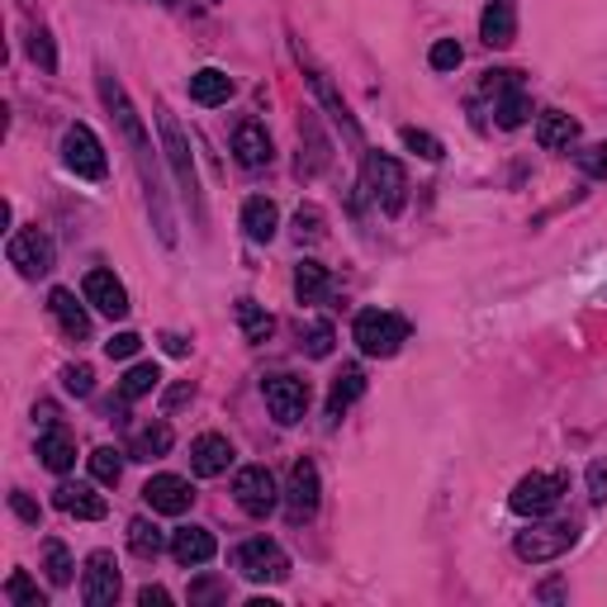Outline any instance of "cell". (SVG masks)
I'll use <instances>...</instances> for the list:
<instances>
[{
  "instance_id": "41",
  "label": "cell",
  "mask_w": 607,
  "mask_h": 607,
  "mask_svg": "<svg viewBox=\"0 0 607 607\" xmlns=\"http://www.w3.org/2000/svg\"><path fill=\"white\" fill-rule=\"evenodd\" d=\"M399 138H404V148H408V152H418V157H427V162H441V157H446V148H441V138H432V133H427V129H404Z\"/></svg>"
},
{
  "instance_id": "53",
  "label": "cell",
  "mask_w": 607,
  "mask_h": 607,
  "mask_svg": "<svg viewBox=\"0 0 607 607\" xmlns=\"http://www.w3.org/2000/svg\"><path fill=\"white\" fill-rule=\"evenodd\" d=\"M167 6H171V0H167Z\"/></svg>"
},
{
  "instance_id": "49",
  "label": "cell",
  "mask_w": 607,
  "mask_h": 607,
  "mask_svg": "<svg viewBox=\"0 0 607 607\" xmlns=\"http://www.w3.org/2000/svg\"><path fill=\"white\" fill-rule=\"evenodd\" d=\"M138 603H142V607H167V603H171V594H167V588H157V584H148V588H142V594H138Z\"/></svg>"
},
{
  "instance_id": "27",
  "label": "cell",
  "mask_w": 607,
  "mask_h": 607,
  "mask_svg": "<svg viewBox=\"0 0 607 607\" xmlns=\"http://www.w3.org/2000/svg\"><path fill=\"white\" fill-rule=\"evenodd\" d=\"M242 228H247V238H252V242H271L276 228H280V209H276V200H266V195L247 200V205H242Z\"/></svg>"
},
{
  "instance_id": "7",
  "label": "cell",
  "mask_w": 607,
  "mask_h": 607,
  "mask_svg": "<svg viewBox=\"0 0 607 607\" xmlns=\"http://www.w3.org/2000/svg\"><path fill=\"white\" fill-rule=\"evenodd\" d=\"M565 489H569L565 475H527V479H517L508 508H513L517 517H546V513L560 508Z\"/></svg>"
},
{
  "instance_id": "48",
  "label": "cell",
  "mask_w": 607,
  "mask_h": 607,
  "mask_svg": "<svg viewBox=\"0 0 607 607\" xmlns=\"http://www.w3.org/2000/svg\"><path fill=\"white\" fill-rule=\"evenodd\" d=\"M588 498H594V504H607V466L603 460L588 466Z\"/></svg>"
},
{
  "instance_id": "21",
  "label": "cell",
  "mask_w": 607,
  "mask_h": 607,
  "mask_svg": "<svg viewBox=\"0 0 607 607\" xmlns=\"http://www.w3.org/2000/svg\"><path fill=\"white\" fill-rule=\"evenodd\" d=\"M48 314L58 318V328L71 337V342H86V337H91V314H86L81 304H77V295L62 290V285L48 295Z\"/></svg>"
},
{
  "instance_id": "42",
  "label": "cell",
  "mask_w": 607,
  "mask_h": 607,
  "mask_svg": "<svg viewBox=\"0 0 607 607\" xmlns=\"http://www.w3.org/2000/svg\"><path fill=\"white\" fill-rule=\"evenodd\" d=\"M62 389H67V395H77V399H91L96 395V370L91 366H67L62 370Z\"/></svg>"
},
{
  "instance_id": "40",
  "label": "cell",
  "mask_w": 607,
  "mask_h": 607,
  "mask_svg": "<svg viewBox=\"0 0 607 607\" xmlns=\"http://www.w3.org/2000/svg\"><path fill=\"white\" fill-rule=\"evenodd\" d=\"M29 58L39 62V71H58V48H52V33L48 29H29Z\"/></svg>"
},
{
  "instance_id": "23",
  "label": "cell",
  "mask_w": 607,
  "mask_h": 607,
  "mask_svg": "<svg viewBox=\"0 0 607 607\" xmlns=\"http://www.w3.org/2000/svg\"><path fill=\"white\" fill-rule=\"evenodd\" d=\"M537 142L546 152H569L579 142V119L565 115V110H546L537 119Z\"/></svg>"
},
{
  "instance_id": "50",
  "label": "cell",
  "mask_w": 607,
  "mask_h": 607,
  "mask_svg": "<svg viewBox=\"0 0 607 607\" xmlns=\"http://www.w3.org/2000/svg\"><path fill=\"white\" fill-rule=\"evenodd\" d=\"M33 422H39V427H58V408H52V404H33Z\"/></svg>"
},
{
  "instance_id": "16",
  "label": "cell",
  "mask_w": 607,
  "mask_h": 607,
  "mask_svg": "<svg viewBox=\"0 0 607 607\" xmlns=\"http://www.w3.org/2000/svg\"><path fill=\"white\" fill-rule=\"evenodd\" d=\"M81 295H86V304H96L105 318H129V309H133L129 290L119 285L115 271H91V276H86V285H81Z\"/></svg>"
},
{
  "instance_id": "44",
  "label": "cell",
  "mask_w": 607,
  "mask_h": 607,
  "mask_svg": "<svg viewBox=\"0 0 607 607\" xmlns=\"http://www.w3.org/2000/svg\"><path fill=\"white\" fill-rule=\"evenodd\" d=\"M575 162L584 167V176H594V181H607V142H588L584 152H575Z\"/></svg>"
},
{
  "instance_id": "9",
  "label": "cell",
  "mask_w": 607,
  "mask_h": 607,
  "mask_svg": "<svg viewBox=\"0 0 607 607\" xmlns=\"http://www.w3.org/2000/svg\"><path fill=\"white\" fill-rule=\"evenodd\" d=\"M6 257H10V266H14V271H20L24 280L48 276V271H52V261H58V252H52V238L43 233L39 223H33V228H20V233L10 238Z\"/></svg>"
},
{
  "instance_id": "6",
  "label": "cell",
  "mask_w": 607,
  "mask_h": 607,
  "mask_svg": "<svg viewBox=\"0 0 607 607\" xmlns=\"http://www.w3.org/2000/svg\"><path fill=\"white\" fill-rule=\"evenodd\" d=\"M233 565L242 579L252 584H285L290 579V556L280 550V541H266V537H252L233 550Z\"/></svg>"
},
{
  "instance_id": "8",
  "label": "cell",
  "mask_w": 607,
  "mask_h": 607,
  "mask_svg": "<svg viewBox=\"0 0 607 607\" xmlns=\"http://www.w3.org/2000/svg\"><path fill=\"white\" fill-rule=\"evenodd\" d=\"M261 395H266V408H271V418L280 427H295L304 422V414H309V385L299 380V375H266L261 380Z\"/></svg>"
},
{
  "instance_id": "19",
  "label": "cell",
  "mask_w": 607,
  "mask_h": 607,
  "mask_svg": "<svg viewBox=\"0 0 607 607\" xmlns=\"http://www.w3.org/2000/svg\"><path fill=\"white\" fill-rule=\"evenodd\" d=\"M219 556V541H213L209 527H181L171 531V560L181 569H195V565H209Z\"/></svg>"
},
{
  "instance_id": "26",
  "label": "cell",
  "mask_w": 607,
  "mask_h": 607,
  "mask_svg": "<svg viewBox=\"0 0 607 607\" xmlns=\"http://www.w3.org/2000/svg\"><path fill=\"white\" fill-rule=\"evenodd\" d=\"M39 460H43L52 475H67L71 466H77V441H71L62 427H43V437H39Z\"/></svg>"
},
{
  "instance_id": "22",
  "label": "cell",
  "mask_w": 607,
  "mask_h": 607,
  "mask_svg": "<svg viewBox=\"0 0 607 607\" xmlns=\"http://www.w3.org/2000/svg\"><path fill=\"white\" fill-rule=\"evenodd\" d=\"M52 504H58L67 517H81V523H100V517L110 513V504H105L91 485H58Z\"/></svg>"
},
{
  "instance_id": "32",
  "label": "cell",
  "mask_w": 607,
  "mask_h": 607,
  "mask_svg": "<svg viewBox=\"0 0 607 607\" xmlns=\"http://www.w3.org/2000/svg\"><path fill=\"white\" fill-rule=\"evenodd\" d=\"M129 546H133L138 560H157L167 550V537H162V527H157V523H148V517H133V523H129Z\"/></svg>"
},
{
  "instance_id": "3",
  "label": "cell",
  "mask_w": 607,
  "mask_h": 607,
  "mask_svg": "<svg viewBox=\"0 0 607 607\" xmlns=\"http://www.w3.org/2000/svg\"><path fill=\"white\" fill-rule=\"evenodd\" d=\"M485 96L494 100V119L498 129H523L527 115H531V100H527V86H523V71H485Z\"/></svg>"
},
{
  "instance_id": "4",
  "label": "cell",
  "mask_w": 607,
  "mask_h": 607,
  "mask_svg": "<svg viewBox=\"0 0 607 607\" xmlns=\"http://www.w3.org/2000/svg\"><path fill=\"white\" fill-rule=\"evenodd\" d=\"M361 186L370 190V200L385 213H399L404 200H408V176H404V167L395 162V157H385V152H366Z\"/></svg>"
},
{
  "instance_id": "45",
  "label": "cell",
  "mask_w": 607,
  "mask_h": 607,
  "mask_svg": "<svg viewBox=\"0 0 607 607\" xmlns=\"http://www.w3.org/2000/svg\"><path fill=\"white\" fill-rule=\"evenodd\" d=\"M223 598H228V584H223V579H200V584H190V607L223 603Z\"/></svg>"
},
{
  "instance_id": "52",
  "label": "cell",
  "mask_w": 607,
  "mask_h": 607,
  "mask_svg": "<svg viewBox=\"0 0 607 607\" xmlns=\"http://www.w3.org/2000/svg\"><path fill=\"white\" fill-rule=\"evenodd\" d=\"M162 342H167V351H171V356H186V351H190V342H186V337H176V332H167Z\"/></svg>"
},
{
  "instance_id": "30",
  "label": "cell",
  "mask_w": 607,
  "mask_h": 607,
  "mask_svg": "<svg viewBox=\"0 0 607 607\" xmlns=\"http://www.w3.org/2000/svg\"><path fill=\"white\" fill-rule=\"evenodd\" d=\"M299 142H309V152L299 148V167H295V171H299V176H318V171L328 167V142H324V133H318L314 119L299 123Z\"/></svg>"
},
{
  "instance_id": "31",
  "label": "cell",
  "mask_w": 607,
  "mask_h": 607,
  "mask_svg": "<svg viewBox=\"0 0 607 607\" xmlns=\"http://www.w3.org/2000/svg\"><path fill=\"white\" fill-rule=\"evenodd\" d=\"M157 385H162V370H157V361H138V366L119 380V404H133V399H142V395H152Z\"/></svg>"
},
{
  "instance_id": "39",
  "label": "cell",
  "mask_w": 607,
  "mask_h": 607,
  "mask_svg": "<svg viewBox=\"0 0 607 607\" xmlns=\"http://www.w3.org/2000/svg\"><path fill=\"white\" fill-rule=\"evenodd\" d=\"M91 475H96V485H119L123 456L115 451V446H96V451H91Z\"/></svg>"
},
{
  "instance_id": "47",
  "label": "cell",
  "mask_w": 607,
  "mask_h": 607,
  "mask_svg": "<svg viewBox=\"0 0 607 607\" xmlns=\"http://www.w3.org/2000/svg\"><path fill=\"white\" fill-rule=\"evenodd\" d=\"M10 508H14V517H20V523H29V527H39V523H43V508L33 504L29 494H10Z\"/></svg>"
},
{
  "instance_id": "5",
  "label": "cell",
  "mask_w": 607,
  "mask_h": 607,
  "mask_svg": "<svg viewBox=\"0 0 607 607\" xmlns=\"http://www.w3.org/2000/svg\"><path fill=\"white\" fill-rule=\"evenodd\" d=\"M575 541H579L575 523H537V527L517 531L513 550H517V560H527V565H546V560H560Z\"/></svg>"
},
{
  "instance_id": "36",
  "label": "cell",
  "mask_w": 607,
  "mask_h": 607,
  "mask_svg": "<svg viewBox=\"0 0 607 607\" xmlns=\"http://www.w3.org/2000/svg\"><path fill=\"white\" fill-rule=\"evenodd\" d=\"M6 603L10 607H48V598L39 594V584H33L24 569H14V575L6 579Z\"/></svg>"
},
{
  "instance_id": "13",
  "label": "cell",
  "mask_w": 607,
  "mask_h": 607,
  "mask_svg": "<svg viewBox=\"0 0 607 607\" xmlns=\"http://www.w3.org/2000/svg\"><path fill=\"white\" fill-rule=\"evenodd\" d=\"M314 513H318V466L304 456V460H295V466H290V485H285V517L299 527V523H309Z\"/></svg>"
},
{
  "instance_id": "10",
  "label": "cell",
  "mask_w": 607,
  "mask_h": 607,
  "mask_svg": "<svg viewBox=\"0 0 607 607\" xmlns=\"http://www.w3.org/2000/svg\"><path fill=\"white\" fill-rule=\"evenodd\" d=\"M62 162L81 176V181H105V171H110V162H105V148L100 138L86 129V123H71V129L62 133Z\"/></svg>"
},
{
  "instance_id": "17",
  "label": "cell",
  "mask_w": 607,
  "mask_h": 607,
  "mask_svg": "<svg viewBox=\"0 0 607 607\" xmlns=\"http://www.w3.org/2000/svg\"><path fill=\"white\" fill-rule=\"evenodd\" d=\"M233 157H238V167H247V171L271 167V157H276L271 133H266L257 119H242V123H238V133H233Z\"/></svg>"
},
{
  "instance_id": "14",
  "label": "cell",
  "mask_w": 607,
  "mask_h": 607,
  "mask_svg": "<svg viewBox=\"0 0 607 607\" xmlns=\"http://www.w3.org/2000/svg\"><path fill=\"white\" fill-rule=\"evenodd\" d=\"M81 598H86V607H115V598H119V560L110 556V550H96V556L86 560Z\"/></svg>"
},
{
  "instance_id": "38",
  "label": "cell",
  "mask_w": 607,
  "mask_h": 607,
  "mask_svg": "<svg viewBox=\"0 0 607 607\" xmlns=\"http://www.w3.org/2000/svg\"><path fill=\"white\" fill-rule=\"evenodd\" d=\"M43 569H48V584H52V588H67V584H71V569H77V565H71V556H67L62 541H48V546H43Z\"/></svg>"
},
{
  "instance_id": "1",
  "label": "cell",
  "mask_w": 607,
  "mask_h": 607,
  "mask_svg": "<svg viewBox=\"0 0 607 607\" xmlns=\"http://www.w3.org/2000/svg\"><path fill=\"white\" fill-rule=\"evenodd\" d=\"M100 100H105V110H110V119L119 123L123 142L133 148V162H138V171H142V186H148V205H152V219H157V238H162L167 247H176V219H171V209H167L162 181H157L152 142H148V133H142V119H138V110H133V100L123 96L119 77H110V71H100Z\"/></svg>"
},
{
  "instance_id": "11",
  "label": "cell",
  "mask_w": 607,
  "mask_h": 607,
  "mask_svg": "<svg viewBox=\"0 0 607 607\" xmlns=\"http://www.w3.org/2000/svg\"><path fill=\"white\" fill-rule=\"evenodd\" d=\"M233 498L247 517H271L280 508V489H276V475L266 466H242L233 479Z\"/></svg>"
},
{
  "instance_id": "34",
  "label": "cell",
  "mask_w": 607,
  "mask_h": 607,
  "mask_svg": "<svg viewBox=\"0 0 607 607\" xmlns=\"http://www.w3.org/2000/svg\"><path fill=\"white\" fill-rule=\"evenodd\" d=\"M299 342H304V351H309L314 361H324V356H332L337 332H332L328 318H314V324H304V328H299Z\"/></svg>"
},
{
  "instance_id": "2",
  "label": "cell",
  "mask_w": 607,
  "mask_h": 607,
  "mask_svg": "<svg viewBox=\"0 0 607 607\" xmlns=\"http://www.w3.org/2000/svg\"><path fill=\"white\" fill-rule=\"evenodd\" d=\"M351 337L366 356H380L385 361V356H395L408 342V318L389 314V309H361L356 314V324H351Z\"/></svg>"
},
{
  "instance_id": "28",
  "label": "cell",
  "mask_w": 607,
  "mask_h": 607,
  "mask_svg": "<svg viewBox=\"0 0 607 607\" xmlns=\"http://www.w3.org/2000/svg\"><path fill=\"white\" fill-rule=\"evenodd\" d=\"M171 422H148V427H138L133 441H129V456L133 460H162L171 451Z\"/></svg>"
},
{
  "instance_id": "35",
  "label": "cell",
  "mask_w": 607,
  "mask_h": 607,
  "mask_svg": "<svg viewBox=\"0 0 607 607\" xmlns=\"http://www.w3.org/2000/svg\"><path fill=\"white\" fill-rule=\"evenodd\" d=\"M309 81H314V91H318V100H324V105H328V115H332V123H342V129H347V138H356V119L347 115V105H342V100H337V91H332V81H328V77H324V71H318V67H314V77H309Z\"/></svg>"
},
{
  "instance_id": "12",
  "label": "cell",
  "mask_w": 607,
  "mask_h": 607,
  "mask_svg": "<svg viewBox=\"0 0 607 607\" xmlns=\"http://www.w3.org/2000/svg\"><path fill=\"white\" fill-rule=\"evenodd\" d=\"M157 123H162V142H167V162H171V171H176V181H181V190H186V200L200 209V181H195V162H190V142H186V133H181V123H176L167 110H157Z\"/></svg>"
},
{
  "instance_id": "33",
  "label": "cell",
  "mask_w": 607,
  "mask_h": 607,
  "mask_svg": "<svg viewBox=\"0 0 607 607\" xmlns=\"http://www.w3.org/2000/svg\"><path fill=\"white\" fill-rule=\"evenodd\" d=\"M238 324H242V337L247 342H266L276 332V318L261 309L257 299H238Z\"/></svg>"
},
{
  "instance_id": "43",
  "label": "cell",
  "mask_w": 607,
  "mask_h": 607,
  "mask_svg": "<svg viewBox=\"0 0 607 607\" xmlns=\"http://www.w3.org/2000/svg\"><path fill=\"white\" fill-rule=\"evenodd\" d=\"M427 62H432V71H456L460 62H466V52H460L456 39H437L432 52H427Z\"/></svg>"
},
{
  "instance_id": "29",
  "label": "cell",
  "mask_w": 607,
  "mask_h": 607,
  "mask_svg": "<svg viewBox=\"0 0 607 607\" xmlns=\"http://www.w3.org/2000/svg\"><path fill=\"white\" fill-rule=\"evenodd\" d=\"M328 290H332L328 266H318V261H299V266H295V295H299V304L328 299Z\"/></svg>"
},
{
  "instance_id": "51",
  "label": "cell",
  "mask_w": 607,
  "mask_h": 607,
  "mask_svg": "<svg viewBox=\"0 0 607 607\" xmlns=\"http://www.w3.org/2000/svg\"><path fill=\"white\" fill-rule=\"evenodd\" d=\"M186 399H195V385H176L171 395H167V414H171L176 404H186Z\"/></svg>"
},
{
  "instance_id": "25",
  "label": "cell",
  "mask_w": 607,
  "mask_h": 607,
  "mask_svg": "<svg viewBox=\"0 0 607 607\" xmlns=\"http://www.w3.org/2000/svg\"><path fill=\"white\" fill-rule=\"evenodd\" d=\"M228 96H233V77L219 67H200L190 77V100L195 105H205V110H213V105H223Z\"/></svg>"
},
{
  "instance_id": "15",
  "label": "cell",
  "mask_w": 607,
  "mask_h": 607,
  "mask_svg": "<svg viewBox=\"0 0 607 607\" xmlns=\"http://www.w3.org/2000/svg\"><path fill=\"white\" fill-rule=\"evenodd\" d=\"M142 498H148L152 513L181 517V513H190V504H195V489H190V479H181V475H152L148 485H142Z\"/></svg>"
},
{
  "instance_id": "18",
  "label": "cell",
  "mask_w": 607,
  "mask_h": 607,
  "mask_svg": "<svg viewBox=\"0 0 607 607\" xmlns=\"http://www.w3.org/2000/svg\"><path fill=\"white\" fill-rule=\"evenodd\" d=\"M228 466H233V441L219 437V432L195 437V446H190V470L195 475H200V479H219Z\"/></svg>"
},
{
  "instance_id": "24",
  "label": "cell",
  "mask_w": 607,
  "mask_h": 607,
  "mask_svg": "<svg viewBox=\"0 0 607 607\" xmlns=\"http://www.w3.org/2000/svg\"><path fill=\"white\" fill-rule=\"evenodd\" d=\"M361 395H366V370L361 366H342L332 375V389H328V422L342 418Z\"/></svg>"
},
{
  "instance_id": "37",
  "label": "cell",
  "mask_w": 607,
  "mask_h": 607,
  "mask_svg": "<svg viewBox=\"0 0 607 607\" xmlns=\"http://www.w3.org/2000/svg\"><path fill=\"white\" fill-rule=\"evenodd\" d=\"M295 238H299V242H324V238H328V213L318 209V205H299V213H295Z\"/></svg>"
},
{
  "instance_id": "20",
  "label": "cell",
  "mask_w": 607,
  "mask_h": 607,
  "mask_svg": "<svg viewBox=\"0 0 607 607\" xmlns=\"http://www.w3.org/2000/svg\"><path fill=\"white\" fill-rule=\"evenodd\" d=\"M479 39H485L489 48H513V39H517V10H513V0H489L485 14H479Z\"/></svg>"
},
{
  "instance_id": "46",
  "label": "cell",
  "mask_w": 607,
  "mask_h": 607,
  "mask_svg": "<svg viewBox=\"0 0 607 607\" xmlns=\"http://www.w3.org/2000/svg\"><path fill=\"white\" fill-rule=\"evenodd\" d=\"M142 347V337L138 332H115L110 342H105V356H110V361H129V356Z\"/></svg>"
}]
</instances>
